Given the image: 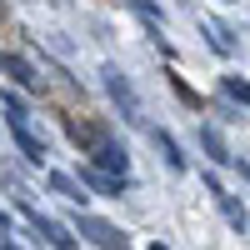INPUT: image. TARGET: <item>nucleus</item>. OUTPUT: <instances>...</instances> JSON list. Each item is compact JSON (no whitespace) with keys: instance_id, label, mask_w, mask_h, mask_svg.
<instances>
[{"instance_id":"obj_1","label":"nucleus","mask_w":250,"mask_h":250,"mask_svg":"<svg viewBox=\"0 0 250 250\" xmlns=\"http://www.w3.org/2000/svg\"><path fill=\"white\" fill-rule=\"evenodd\" d=\"M100 80H105V95H110V105L120 110V120H125V125H140V130H145L150 120H145V110H140L135 85H130V80H125L115 65H105V70H100Z\"/></svg>"},{"instance_id":"obj_2","label":"nucleus","mask_w":250,"mask_h":250,"mask_svg":"<svg viewBox=\"0 0 250 250\" xmlns=\"http://www.w3.org/2000/svg\"><path fill=\"white\" fill-rule=\"evenodd\" d=\"M15 210L30 220V230L45 240V245H55V250H75V245H80V240H75V225H60V220H50V215H40L25 195H15Z\"/></svg>"},{"instance_id":"obj_3","label":"nucleus","mask_w":250,"mask_h":250,"mask_svg":"<svg viewBox=\"0 0 250 250\" xmlns=\"http://www.w3.org/2000/svg\"><path fill=\"white\" fill-rule=\"evenodd\" d=\"M75 235L90 240V245H105V250H125L130 245V235H125L120 225H110L105 215H90V210H75Z\"/></svg>"},{"instance_id":"obj_4","label":"nucleus","mask_w":250,"mask_h":250,"mask_svg":"<svg viewBox=\"0 0 250 250\" xmlns=\"http://www.w3.org/2000/svg\"><path fill=\"white\" fill-rule=\"evenodd\" d=\"M75 175L85 180L95 195H105V200H110V195H125V190H130V175H115V170H105V165H95V160H85Z\"/></svg>"},{"instance_id":"obj_5","label":"nucleus","mask_w":250,"mask_h":250,"mask_svg":"<svg viewBox=\"0 0 250 250\" xmlns=\"http://www.w3.org/2000/svg\"><path fill=\"white\" fill-rule=\"evenodd\" d=\"M195 135H200V150L210 155L215 170H235V155H230V145H225V135L215 130L210 120H195Z\"/></svg>"},{"instance_id":"obj_6","label":"nucleus","mask_w":250,"mask_h":250,"mask_svg":"<svg viewBox=\"0 0 250 250\" xmlns=\"http://www.w3.org/2000/svg\"><path fill=\"white\" fill-rule=\"evenodd\" d=\"M145 135H150V145L160 150V160H165V170H170V175H185V165H190V160H185V150H180V140H175L170 130H165V125H145Z\"/></svg>"},{"instance_id":"obj_7","label":"nucleus","mask_w":250,"mask_h":250,"mask_svg":"<svg viewBox=\"0 0 250 250\" xmlns=\"http://www.w3.org/2000/svg\"><path fill=\"white\" fill-rule=\"evenodd\" d=\"M10 125V140L20 145V155H25V165H35V170H40V165H45L50 155H45V140H40L35 130H30V120H5Z\"/></svg>"},{"instance_id":"obj_8","label":"nucleus","mask_w":250,"mask_h":250,"mask_svg":"<svg viewBox=\"0 0 250 250\" xmlns=\"http://www.w3.org/2000/svg\"><path fill=\"white\" fill-rule=\"evenodd\" d=\"M0 75H5V80H15L20 90L40 95V75H35V65H30L25 55H10V50H0Z\"/></svg>"},{"instance_id":"obj_9","label":"nucleus","mask_w":250,"mask_h":250,"mask_svg":"<svg viewBox=\"0 0 250 250\" xmlns=\"http://www.w3.org/2000/svg\"><path fill=\"white\" fill-rule=\"evenodd\" d=\"M90 160H95V165H105V170H115V175H130V150H125L115 135L100 140L95 150H90Z\"/></svg>"},{"instance_id":"obj_10","label":"nucleus","mask_w":250,"mask_h":250,"mask_svg":"<svg viewBox=\"0 0 250 250\" xmlns=\"http://www.w3.org/2000/svg\"><path fill=\"white\" fill-rule=\"evenodd\" d=\"M195 25H200V35H205V45H210L215 55H225V60H230V55H235V35H230V30H225V25H220V20H215V15H200V20H195Z\"/></svg>"},{"instance_id":"obj_11","label":"nucleus","mask_w":250,"mask_h":250,"mask_svg":"<svg viewBox=\"0 0 250 250\" xmlns=\"http://www.w3.org/2000/svg\"><path fill=\"white\" fill-rule=\"evenodd\" d=\"M65 135H70V145H80V150L90 155L110 130H105V125H95V120H65Z\"/></svg>"},{"instance_id":"obj_12","label":"nucleus","mask_w":250,"mask_h":250,"mask_svg":"<svg viewBox=\"0 0 250 250\" xmlns=\"http://www.w3.org/2000/svg\"><path fill=\"white\" fill-rule=\"evenodd\" d=\"M45 185H50L55 195H65V200H75V205H85V200H90V185L80 180V175H65V170H50V175H45Z\"/></svg>"},{"instance_id":"obj_13","label":"nucleus","mask_w":250,"mask_h":250,"mask_svg":"<svg viewBox=\"0 0 250 250\" xmlns=\"http://www.w3.org/2000/svg\"><path fill=\"white\" fill-rule=\"evenodd\" d=\"M215 205H220V215H225V225H230V230H250V215H245V205H240V195H230V190H220L215 195Z\"/></svg>"},{"instance_id":"obj_14","label":"nucleus","mask_w":250,"mask_h":250,"mask_svg":"<svg viewBox=\"0 0 250 250\" xmlns=\"http://www.w3.org/2000/svg\"><path fill=\"white\" fill-rule=\"evenodd\" d=\"M220 100H230V105H245V110H250V80L235 75V70L220 75Z\"/></svg>"},{"instance_id":"obj_15","label":"nucleus","mask_w":250,"mask_h":250,"mask_svg":"<svg viewBox=\"0 0 250 250\" xmlns=\"http://www.w3.org/2000/svg\"><path fill=\"white\" fill-rule=\"evenodd\" d=\"M125 10H135L150 30H165V10H160V0H120Z\"/></svg>"},{"instance_id":"obj_16","label":"nucleus","mask_w":250,"mask_h":250,"mask_svg":"<svg viewBox=\"0 0 250 250\" xmlns=\"http://www.w3.org/2000/svg\"><path fill=\"white\" fill-rule=\"evenodd\" d=\"M0 110H5V120H30V105L15 90H0Z\"/></svg>"},{"instance_id":"obj_17","label":"nucleus","mask_w":250,"mask_h":250,"mask_svg":"<svg viewBox=\"0 0 250 250\" xmlns=\"http://www.w3.org/2000/svg\"><path fill=\"white\" fill-rule=\"evenodd\" d=\"M165 80H170V90H175V95H180V100H185V105H190V110H205V100H200V95H195L190 85H185V80H180L175 70H165Z\"/></svg>"},{"instance_id":"obj_18","label":"nucleus","mask_w":250,"mask_h":250,"mask_svg":"<svg viewBox=\"0 0 250 250\" xmlns=\"http://www.w3.org/2000/svg\"><path fill=\"white\" fill-rule=\"evenodd\" d=\"M0 235H10V215L5 210H0Z\"/></svg>"}]
</instances>
